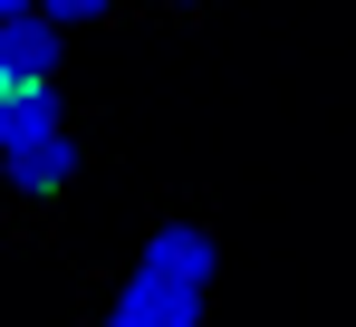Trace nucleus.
<instances>
[{
	"label": "nucleus",
	"instance_id": "f257e3e1",
	"mask_svg": "<svg viewBox=\"0 0 356 327\" xmlns=\"http://www.w3.org/2000/svg\"><path fill=\"white\" fill-rule=\"evenodd\" d=\"M212 270H222L212 231H202V221H164V231L145 241V260H135V279L116 289V308H106V327H202V298H212Z\"/></svg>",
	"mask_w": 356,
	"mask_h": 327
},
{
	"label": "nucleus",
	"instance_id": "f03ea898",
	"mask_svg": "<svg viewBox=\"0 0 356 327\" xmlns=\"http://www.w3.org/2000/svg\"><path fill=\"white\" fill-rule=\"evenodd\" d=\"M0 173H10L19 193H58L67 173H77L58 87H0Z\"/></svg>",
	"mask_w": 356,
	"mask_h": 327
},
{
	"label": "nucleus",
	"instance_id": "7ed1b4c3",
	"mask_svg": "<svg viewBox=\"0 0 356 327\" xmlns=\"http://www.w3.org/2000/svg\"><path fill=\"white\" fill-rule=\"evenodd\" d=\"M58 67V19L49 10H10L0 19V87H49Z\"/></svg>",
	"mask_w": 356,
	"mask_h": 327
},
{
	"label": "nucleus",
	"instance_id": "20e7f679",
	"mask_svg": "<svg viewBox=\"0 0 356 327\" xmlns=\"http://www.w3.org/2000/svg\"><path fill=\"white\" fill-rule=\"evenodd\" d=\"M39 10H49L58 29H67V19H106V0H39Z\"/></svg>",
	"mask_w": 356,
	"mask_h": 327
}]
</instances>
